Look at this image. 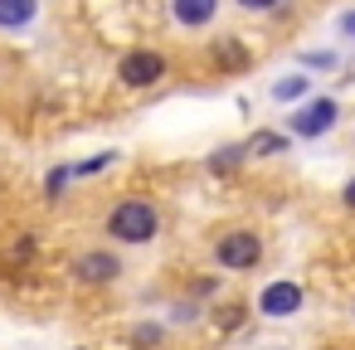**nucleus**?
Here are the masks:
<instances>
[{
    "label": "nucleus",
    "instance_id": "5",
    "mask_svg": "<svg viewBox=\"0 0 355 350\" xmlns=\"http://www.w3.org/2000/svg\"><path fill=\"white\" fill-rule=\"evenodd\" d=\"M258 306H263V316H292V311H302V287L297 282H268Z\"/></svg>",
    "mask_w": 355,
    "mask_h": 350
},
{
    "label": "nucleus",
    "instance_id": "14",
    "mask_svg": "<svg viewBox=\"0 0 355 350\" xmlns=\"http://www.w3.org/2000/svg\"><path fill=\"white\" fill-rule=\"evenodd\" d=\"M69 180H73V166H59V170L49 175V195H59V190H64Z\"/></svg>",
    "mask_w": 355,
    "mask_h": 350
},
{
    "label": "nucleus",
    "instance_id": "19",
    "mask_svg": "<svg viewBox=\"0 0 355 350\" xmlns=\"http://www.w3.org/2000/svg\"><path fill=\"white\" fill-rule=\"evenodd\" d=\"M345 204H355V180H350V185H345Z\"/></svg>",
    "mask_w": 355,
    "mask_h": 350
},
{
    "label": "nucleus",
    "instance_id": "7",
    "mask_svg": "<svg viewBox=\"0 0 355 350\" xmlns=\"http://www.w3.org/2000/svg\"><path fill=\"white\" fill-rule=\"evenodd\" d=\"M171 10H175V20L185 30H200V25H209L219 15V0H171Z\"/></svg>",
    "mask_w": 355,
    "mask_h": 350
},
{
    "label": "nucleus",
    "instance_id": "18",
    "mask_svg": "<svg viewBox=\"0 0 355 350\" xmlns=\"http://www.w3.org/2000/svg\"><path fill=\"white\" fill-rule=\"evenodd\" d=\"M239 6H243V10H272L277 0H239Z\"/></svg>",
    "mask_w": 355,
    "mask_h": 350
},
{
    "label": "nucleus",
    "instance_id": "6",
    "mask_svg": "<svg viewBox=\"0 0 355 350\" xmlns=\"http://www.w3.org/2000/svg\"><path fill=\"white\" fill-rule=\"evenodd\" d=\"M73 272H78L83 282H112V277L122 272V263H117L112 253H78V258H73Z\"/></svg>",
    "mask_w": 355,
    "mask_h": 350
},
{
    "label": "nucleus",
    "instance_id": "16",
    "mask_svg": "<svg viewBox=\"0 0 355 350\" xmlns=\"http://www.w3.org/2000/svg\"><path fill=\"white\" fill-rule=\"evenodd\" d=\"M331 64H336L331 54H306V69H331Z\"/></svg>",
    "mask_w": 355,
    "mask_h": 350
},
{
    "label": "nucleus",
    "instance_id": "11",
    "mask_svg": "<svg viewBox=\"0 0 355 350\" xmlns=\"http://www.w3.org/2000/svg\"><path fill=\"white\" fill-rule=\"evenodd\" d=\"M239 156H248V151L243 146H219L214 161H209V170H229V166H239Z\"/></svg>",
    "mask_w": 355,
    "mask_h": 350
},
{
    "label": "nucleus",
    "instance_id": "13",
    "mask_svg": "<svg viewBox=\"0 0 355 350\" xmlns=\"http://www.w3.org/2000/svg\"><path fill=\"white\" fill-rule=\"evenodd\" d=\"M214 59H219V64H234V69H243V64H248L239 44H219V49H214Z\"/></svg>",
    "mask_w": 355,
    "mask_h": 350
},
{
    "label": "nucleus",
    "instance_id": "4",
    "mask_svg": "<svg viewBox=\"0 0 355 350\" xmlns=\"http://www.w3.org/2000/svg\"><path fill=\"white\" fill-rule=\"evenodd\" d=\"M117 78H122L127 88H151V83L166 78V59L151 54V49H132V54L117 64Z\"/></svg>",
    "mask_w": 355,
    "mask_h": 350
},
{
    "label": "nucleus",
    "instance_id": "2",
    "mask_svg": "<svg viewBox=\"0 0 355 350\" xmlns=\"http://www.w3.org/2000/svg\"><path fill=\"white\" fill-rule=\"evenodd\" d=\"M336 117H340L336 98H311V103H302V107L287 117V132H292V137H306V141H316V137H326V132L336 127Z\"/></svg>",
    "mask_w": 355,
    "mask_h": 350
},
{
    "label": "nucleus",
    "instance_id": "12",
    "mask_svg": "<svg viewBox=\"0 0 355 350\" xmlns=\"http://www.w3.org/2000/svg\"><path fill=\"white\" fill-rule=\"evenodd\" d=\"M112 156H117V151H98V156H88L83 166H73V175H98V170L112 166Z\"/></svg>",
    "mask_w": 355,
    "mask_h": 350
},
{
    "label": "nucleus",
    "instance_id": "8",
    "mask_svg": "<svg viewBox=\"0 0 355 350\" xmlns=\"http://www.w3.org/2000/svg\"><path fill=\"white\" fill-rule=\"evenodd\" d=\"M40 15V0H0V30H25Z\"/></svg>",
    "mask_w": 355,
    "mask_h": 350
},
{
    "label": "nucleus",
    "instance_id": "3",
    "mask_svg": "<svg viewBox=\"0 0 355 350\" xmlns=\"http://www.w3.org/2000/svg\"><path fill=\"white\" fill-rule=\"evenodd\" d=\"M214 258H219L229 272H243V268H253V263L263 258V243H258V234L234 229V234H224V238L214 243Z\"/></svg>",
    "mask_w": 355,
    "mask_h": 350
},
{
    "label": "nucleus",
    "instance_id": "9",
    "mask_svg": "<svg viewBox=\"0 0 355 350\" xmlns=\"http://www.w3.org/2000/svg\"><path fill=\"white\" fill-rule=\"evenodd\" d=\"M243 151H248V156H282V151H287V137H282V132H253V137L243 141Z\"/></svg>",
    "mask_w": 355,
    "mask_h": 350
},
{
    "label": "nucleus",
    "instance_id": "15",
    "mask_svg": "<svg viewBox=\"0 0 355 350\" xmlns=\"http://www.w3.org/2000/svg\"><path fill=\"white\" fill-rule=\"evenodd\" d=\"M132 340H137V345H156V340H161V331H156V326H137V331H132Z\"/></svg>",
    "mask_w": 355,
    "mask_h": 350
},
{
    "label": "nucleus",
    "instance_id": "1",
    "mask_svg": "<svg viewBox=\"0 0 355 350\" xmlns=\"http://www.w3.org/2000/svg\"><path fill=\"white\" fill-rule=\"evenodd\" d=\"M156 229H161V214L146 200H122L107 214V234L122 238V243H146V238H156Z\"/></svg>",
    "mask_w": 355,
    "mask_h": 350
},
{
    "label": "nucleus",
    "instance_id": "17",
    "mask_svg": "<svg viewBox=\"0 0 355 350\" xmlns=\"http://www.w3.org/2000/svg\"><path fill=\"white\" fill-rule=\"evenodd\" d=\"M340 35H345V40H355V10H345V15H340Z\"/></svg>",
    "mask_w": 355,
    "mask_h": 350
},
{
    "label": "nucleus",
    "instance_id": "10",
    "mask_svg": "<svg viewBox=\"0 0 355 350\" xmlns=\"http://www.w3.org/2000/svg\"><path fill=\"white\" fill-rule=\"evenodd\" d=\"M306 93H311V78H297V73L282 78V83H272V98H277V103H297V98H306Z\"/></svg>",
    "mask_w": 355,
    "mask_h": 350
}]
</instances>
